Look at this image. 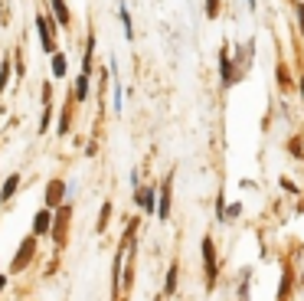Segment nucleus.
I'll return each instance as SVG.
<instances>
[{"label":"nucleus","instance_id":"nucleus-4","mask_svg":"<svg viewBox=\"0 0 304 301\" xmlns=\"http://www.w3.org/2000/svg\"><path fill=\"white\" fill-rule=\"evenodd\" d=\"M30 252H33V239H26V242H23V249H20V255H16V262H13V272H20L23 265H26V259H30Z\"/></svg>","mask_w":304,"mask_h":301},{"label":"nucleus","instance_id":"nucleus-16","mask_svg":"<svg viewBox=\"0 0 304 301\" xmlns=\"http://www.w3.org/2000/svg\"><path fill=\"white\" fill-rule=\"evenodd\" d=\"M121 23H124V33H128V36H131V16H128V10H121Z\"/></svg>","mask_w":304,"mask_h":301},{"label":"nucleus","instance_id":"nucleus-11","mask_svg":"<svg viewBox=\"0 0 304 301\" xmlns=\"http://www.w3.org/2000/svg\"><path fill=\"white\" fill-rule=\"evenodd\" d=\"M52 72L66 76V56H52Z\"/></svg>","mask_w":304,"mask_h":301},{"label":"nucleus","instance_id":"nucleus-13","mask_svg":"<svg viewBox=\"0 0 304 301\" xmlns=\"http://www.w3.org/2000/svg\"><path fill=\"white\" fill-rule=\"evenodd\" d=\"M7 82H10V63H4V66H0V92L7 88Z\"/></svg>","mask_w":304,"mask_h":301},{"label":"nucleus","instance_id":"nucleus-18","mask_svg":"<svg viewBox=\"0 0 304 301\" xmlns=\"http://www.w3.org/2000/svg\"><path fill=\"white\" fill-rule=\"evenodd\" d=\"M298 20H301V33H304V4H298Z\"/></svg>","mask_w":304,"mask_h":301},{"label":"nucleus","instance_id":"nucleus-2","mask_svg":"<svg viewBox=\"0 0 304 301\" xmlns=\"http://www.w3.org/2000/svg\"><path fill=\"white\" fill-rule=\"evenodd\" d=\"M36 26H40V36H43V49L52 52V23L46 16H36Z\"/></svg>","mask_w":304,"mask_h":301},{"label":"nucleus","instance_id":"nucleus-19","mask_svg":"<svg viewBox=\"0 0 304 301\" xmlns=\"http://www.w3.org/2000/svg\"><path fill=\"white\" fill-rule=\"evenodd\" d=\"M301 99H304V79H301Z\"/></svg>","mask_w":304,"mask_h":301},{"label":"nucleus","instance_id":"nucleus-20","mask_svg":"<svg viewBox=\"0 0 304 301\" xmlns=\"http://www.w3.org/2000/svg\"><path fill=\"white\" fill-rule=\"evenodd\" d=\"M0 288H4V275H0Z\"/></svg>","mask_w":304,"mask_h":301},{"label":"nucleus","instance_id":"nucleus-5","mask_svg":"<svg viewBox=\"0 0 304 301\" xmlns=\"http://www.w3.org/2000/svg\"><path fill=\"white\" fill-rule=\"evenodd\" d=\"M59 200H62V180H52L49 183V193H46V203H49V206H56Z\"/></svg>","mask_w":304,"mask_h":301},{"label":"nucleus","instance_id":"nucleus-9","mask_svg":"<svg viewBox=\"0 0 304 301\" xmlns=\"http://www.w3.org/2000/svg\"><path fill=\"white\" fill-rule=\"evenodd\" d=\"M219 66H222V82H232V72H229V56H226V52H222V56H219Z\"/></svg>","mask_w":304,"mask_h":301},{"label":"nucleus","instance_id":"nucleus-6","mask_svg":"<svg viewBox=\"0 0 304 301\" xmlns=\"http://www.w3.org/2000/svg\"><path fill=\"white\" fill-rule=\"evenodd\" d=\"M46 229H49V210H40L33 219V233H46Z\"/></svg>","mask_w":304,"mask_h":301},{"label":"nucleus","instance_id":"nucleus-8","mask_svg":"<svg viewBox=\"0 0 304 301\" xmlns=\"http://www.w3.org/2000/svg\"><path fill=\"white\" fill-rule=\"evenodd\" d=\"M16 183H20V177H16V174H10V177H7V183H4V193H0V197H4V200H10V197H13V190H16Z\"/></svg>","mask_w":304,"mask_h":301},{"label":"nucleus","instance_id":"nucleus-3","mask_svg":"<svg viewBox=\"0 0 304 301\" xmlns=\"http://www.w3.org/2000/svg\"><path fill=\"white\" fill-rule=\"evenodd\" d=\"M157 216H160V219L170 216V183H164V187H160V206H157Z\"/></svg>","mask_w":304,"mask_h":301},{"label":"nucleus","instance_id":"nucleus-14","mask_svg":"<svg viewBox=\"0 0 304 301\" xmlns=\"http://www.w3.org/2000/svg\"><path fill=\"white\" fill-rule=\"evenodd\" d=\"M85 95H88V76L79 79V88H75V99H85Z\"/></svg>","mask_w":304,"mask_h":301},{"label":"nucleus","instance_id":"nucleus-10","mask_svg":"<svg viewBox=\"0 0 304 301\" xmlns=\"http://www.w3.org/2000/svg\"><path fill=\"white\" fill-rule=\"evenodd\" d=\"M138 203H144V210H150V213H154V193H150V190L138 193Z\"/></svg>","mask_w":304,"mask_h":301},{"label":"nucleus","instance_id":"nucleus-7","mask_svg":"<svg viewBox=\"0 0 304 301\" xmlns=\"http://www.w3.org/2000/svg\"><path fill=\"white\" fill-rule=\"evenodd\" d=\"M52 13H56L59 23H69V10H66V0H52Z\"/></svg>","mask_w":304,"mask_h":301},{"label":"nucleus","instance_id":"nucleus-12","mask_svg":"<svg viewBox=\"0 0 304 301\" xmlns=\"http://www.w3.org/2000/svg\"><path fill=\"white\" fill-rule=\"evenodd\" d=\"M177 288V265H170V272H167V295H174Z\"/></svg>","mask_w":304,"mask_h":301},{"label":"nucleus","instance_id":"nucleus-1","mask_svg":"<svg viewBox=\"0 0 304 301\" xmlns=\"http://www.w3.org/2000/svg\"><path fill=\"white\" fill-rule=\"evenodd\" d=\"M203 262H206V281H216V249H213V239H203Z\"/></svg>","mask_w":304,"mask_h":301},{"label":"nucleus","instance_id":"nucleus-17","mask_svg":"<svg viewBox=\"0 0 304 301\" xmlns=\"http://www.w3.org/2000/svg\"><path fill=\"white\" fill-rule=\"evenodd\" d=\"M216 7H219L216 0H206V13H210V16H216Z\"/></svg>","mask_w":304,"mask_h":301},{"label":"nucleus","instance_id":"nucleus-15","mask_svg":"<svg viewBox=\"0 0 304 301\" xmlns=\"http://www.w3.org/2000/svg\"><path fill=\"white\" fill-rule=\"evenodd\" d=\"M108 213H111V203H105V206H102V219H98V229H105V223H108Z\"/></svg>","mask_w":304,"mask_h":301}]
</instances>
